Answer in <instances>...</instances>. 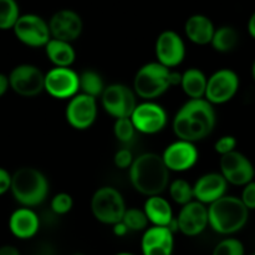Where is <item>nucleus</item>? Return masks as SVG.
<instances>
[{"label":"nucleus","instance_id":"24","mask_svg":"<svg viewBox=\"0 0 255 255\" xmlns=\"http://www.w3.org/2000/svg\"><path fill=\"white\" fill-rule=\"evenodd\" d=\"M208 79L202 70L191 67L182 74L181 86L184 94L191 99H204Z\"/></svg>","mask_w":255,"mask_h":255},{"label":"nucleus","instance_id":"27","mask_svg":"<svg viewBox=\"0 0 255 255\" xmlns=\"http://www.w3.org/2000/svg\"><path fill=\"white\" fill-rule=\"evenodd\" d=\"M105 86L104 80H102L101 75L99 72L94 71V70H85L80 74V91L81 94L89 95V96L101 97L104 94Z\"/></svg>","mask_w":255,"mask_h":255},{"label":"nucleus","instance_id":"26","mask_svg":"<svg viewBox=\"0 0 255 255\" xmlns=\"http://www.w3.org/2000/svg\"><path fill=\"white\" fill-rule=\"evenodd\" d=\"M239 41L237 30L232 26H221L216 29L211 45L218 52H229L236 49Z\"/></svg>","mask_w":255,"mask_h":255},{"label":"nucleus","instance_id":"4","mask_svg":"<svg viewBox=\"0 0 255 255\" xmlns=\"http://www.w3.org/2000/svg\"><path fill=\"white\" fill-rule=\"evenodd\" d=\"M182 75L156 62H148L137 71L133 91L143 100H153L163 95L171 86L181 84Z\"/></svg>","mask_w":255,"mask_h":255},{"label":"nucleus","instance_id":"38","mask_svg":"<svg viewBox=\"0 0 255 255\" xmlns=\"http://www.w3.org/2000/svg\"><path fill=\"white\" fill-rule=\"evenodd\" d=\"M11 188V173L0 167V196L5 194Z\"/></svg>","mask_w":255,"mask_h":255},{"label":"nucleus","instance_id":"9","mask_svg":"<svg viewBox=\"0 0 255 255\" xmlns=\"http://www.w3.org/2000/svg\"><path fill=\"white\" fill-rule=\"evenodd\" d=\"M45 91L55 99H72L80 91V75L70 67H52L45 74Z\"/></svg>","mask_w":255,"mask_h":255},{"label":"nucleus","instance_id":"43","mask_svg":"<svg viewBox=\"0 0 255 255\" xmlns=\"http://www.w3.org/2000/svg\"><path fill=\"white\" fill-rule=\"evenodd\" d=\"M252 75H253V79L255 81V61L253 62V66H252Z\"/></svg>","mask_w":255,"mask_h":255},{"label":"nucleus","instance_id":"45","mask_svg":"<svg viewBox=\"0 0 255 255\" xmlns=\"http://www.w3.org/2000/svg\"><path fill=\"white\" fill-rule=\"evenodd\" d=\"M74 255H85V254H81V253H77V254H74Z\"/></svg>","mask_w":255,"mask_h":255},{"label":"nucleus","instance_id":"14","mask_svg":"<svg viewBox=\"0 0 255 255\" xmlns=\"http://www.w3.org/2000/svg\"><path fill=\"white\" fill-rule=\"evenodd\" d=\"M154 51L157 61L163 66L172 69L181 65L186 57V45L181 35L173 30H166L157 37Z\"/></svg>","mask_w":255,"mask_h":255},{"label":"nucleus","instance_id":"13","mask_svg":"<svg viewBox=\"0 0 255 255\" xmlns=\"http://www.w3.org/2000/svg\"><path fill=\"white\" fill-rule=\"evenodd\" d=\"M136 131L144 134H154L166 127L168 117L166 110L154 102L146 101L137 105L131 116Z\"/></svg>","mask_w":255,"mask_h":255},{"label":"nucleus","instance_id":"42","mask_svg":"<svg viewBox=\"0 0 255 255\" xmlns=\"http://www.w3.org/2000/svg\"><path fill=\"white\" fill-rule=\"evenodd\" d=\"M248 32L253 39H255V11L252 14V16L249 17L248 21Z\"/></svg>","mask_w":255,"mask_h":255},{"label":"nucleus","instance_id":"2","mask_svg":"<svg viewBox=\"0 0 255 255\" xmlns=\"http://www.w3.org/2000/svg\"><path fill=\"white\" fill-rule=\"evenodd\" d=\"M208 217L209 226L214 232L229 236L246 227L249 209L238 197L224 196L209 206Z\"/></svg>","mask_w":255,"mask_h":255},{"label":"nucleus","instance_id":"16","mask_svg":"<svg viewBox=\"0 0 255 255\" xmlns=\"http://www.w3.org/2000/svg\"><path fill=\"white\" fill-rule=\"evenodd\" d=\"M177 228L188 237H196L201 234L209 224L208 208L206 204L198 201H192L191 203L182 207L176 219Z\"/></svg>","mask_w":255,"mask_h":255},{"label":"nucleus","instance_id":"32","mask_svg":"<svg viewBox=\"0 0 255 255\" xmlns=\"http://www.w3.org/2000/svg\"><path fill=\"white\" fill-rule=\"evenodd\" d=\"M244 246L236 238H227L219 242L212 255H244Z\"/></svg>","mask_w":255,"mask_h":255},{"label":"nucleus","instance_id":"6","mask_svg":"<svg viewBox=\"0 0 255 255\" xmlns=\"http://www.w3.org/2000/svg\"><path fill=\"white\" fill-rule=\"evenodd\" d=\"M101 104L110 116L119 119H129L137 107L136 92L122 84H112L105 89Z\"/></svg>","mask_w":255,"mask_h":255},{"label":"nucleus","instance_id":"19","mask_svg":"<svg viewBox=\"0 0 255 255\" xmlns=\"http://www.w3.org/2000/svg\"><path fill=\"white\" fill-rule=\"evenodd\" d=\"M40 221L31 208L16 209L9 218V231L17 239H30L39 232Z\"/></svg>","mask_w":255,"mask_h":255},{"label":"nucleus","instance_id":"17","mask_svg":"<svg viewBox=\"0 0 255 255\" xmlns=\"http://www.w3.org/2000/svg\"><path fill=\"white\" fill-rule=\"evenodd\" d=\"M162 158L169 171L184 172L196 166L198 161V149L192 142L179 139L164 149Z\"/></svg>","mask_w":255,"mask_h":255},{"label":"nucleus","instance_id":"20","mask_svg":"<svg viewBox=\"0 0 255 255\" xmlns=\"http://www.w3.org/2000/svg\"><path fill=\"white\" fill-rule=\"evenodd\" d=\"M184 32L189 41L197 45H208L216 32L213 21L203 14H194L187 19Z\"/></svg>","mask_w":255,"mask_h":255},{"label":"nucleus","instance_id":"5","mask_svg":"<svg viewBox=\"0 0 255 255\" xmlns=\"http://www.w3.org/2000/svg\"><path fill=\"white\" fill-rule=\"evenodd\" d=\"M91 211L95 218L104 224L115 226L124 219L127 208L122 194L114 187H101L91 199Z\"/></svg>","mask_w":255,"mask_h":255},{"label":"nucleus","instance_id":"33","mask_svg":"<svg viewBox=\"0 0 255 255\" xmlns=\"http://www.w3.org/2000/svg\"><path fill=\"white\" fill-rule=\"evenodd\" d=\"M74 206L72 197L69 193H57L54 198L51 199V209L56 214H66L69 213Z\"/></svg>","mask_w":255,"mask_h":255},{"label":"nucleus","instance_id":"23","mask_svg":"<svg viewBox=\"0 0 255 255\" xmlns=\"http://www.w3.org/2000/svg\"><path fill=\"white\" fill-rule=\"evenodd\" d=\"M46 56L55 67H70L76 59V52L71 42L51 39L45 46Z\"/></svg>","mask_w":255,"mask_h":255},{"label":"nucleus","instance_id":"46","mask_svg":"<svg viewBox=\"0 0 255 255\" xmlns=\"http://www.w3.org/2000/svg\"><path fill=\"white\" fill-rule=\"evenodd\" d=\"M251 255H255V253L254 254H251Z\"/></svg>","mask_w":255,"mask_h":255},{"label":"nucleus","instance_id":"22","mask_svg":"<svg viewBox=\"0 0 255 255\" xmlns=\"http://www.w3.org/2000/svg\"><path fill=\"white\" fill-rule=\"evenodd\" d=\"M143 211L148 221L153 226L169 227L173 231V228H172L173 212H172V207L167 199L162 198L161 196L148 197L147 201L144 202Z\"/></svg>","mask_w":255,"mask_h":255},{"label":"nucleus","instance_id":"11","mask_svg":"<svg viewBox=\"0 0 255 255\" xmlns=\"http://www.w3.org/2000/svg\"><path fill=\"white\" fill-rule=\"evenodd\" d=\"M67 122L75 129H87L94 125L97 117V99L79 92L72 99L65 111Z\"/></svg>","mask_w":255,"mask_h":255},{"label":"nucleus","instance_id":"34","mask_svg":"<svg viewBox=\"0 0 255 255\" xmlns=\"http://www.w3.org/2000/svg\"><path fill=\"white\" fill-rule=\"evenodd\" d=\"M236 147H237V138L234 136H229V134L221 137V138L216 142V144H214V149H216V152H218V153L222 154V156L229 153V152L236 151Z\"/></svg>","mask_w":255,"mask_h":255},{"label":"nucleus","instance_id":"41","mask_svg":"<svg viewBox=\"0 0 255 255\" xmlns=\"http://www.w3.org/2000/svg\"><path fill=\"white\" fill-rule=\"evenodd\" d=\"M127 232H128V228H127L126 224H125L124 222H120V223L115 224V226H114L115 236L125 237L127 234Z\"/></svg>","mask_w":255,"mask_h":255},{"label":"nucleus","instance_id":"40","mask_svg":"<svg viewBox=\"0 0 255 255\" xmlns=\"http://www.w3.org/2000/svg\"><path fill=\"white\" fill-rule=\"evenodd\" d=\"M0 255H22L19 249L14 246L0 247Z\"/></svg>","mask_w":255,"mask_h":255},{"label":"nucleus","instance_id":"28","mask_svg":"<svg viewBox=\"0 0 255 255\" xmlns=\"http://www.w3.org/2000/svg\"><path fill=\"white\" fill-rule=\"evenodd\" d=\"M20 16L16 0H0V30L14 29Z\"/></svg>","mask_w":255,"mask_h":255},{"label":"nucleus","instance_id":"7","mask_svg":"<svg viewBox=\"0 0 255 255\" xmlns=\"http://www.w3.org/2000/svg\"><path fill=\"white\" fill-rule=\"evenodd\" d=\"M7 76L10 89L19 96L34 97L45 91V74L35 65H17Z\"/></svg>","mask_w":255,"mask_h":255},{"label":"nucleus","instance_id":"44","mask_svg":"<svg viewBox=\"0 0 255 255\" xmlns=\"http://www.w3.org/2000/svg\"><path fill=\"white\" fill-rule=\"evenodd\" d=\"M116 255H133V254H131V253H119Z\"/></svg>","mask_w":255,"mask_h":255},{"label":"nucleus","instance_id":"29","mask_svg":"<svg viewBox=\"0 0 255 255\" xmlns=\"http://www.w3.org/2000/svg\"><path fill=\"white\" fill-rule=\"evenodd\" d=\"M168 189L169 196L177 204L186 206L194 199L193 186H191V183L187 182L186 179H176L172 183H169Z\"/></svg>","mask_w":255,"mask_h":255},{"label":"nucleus","instance_id":"8","mask_svg":"<svg viewBox=\"0 0 255 255\" xmlns=\"http://www.w3.org/2000/svg\"><path fill=\"white\" fill-rule=\"evenodd\" d=\"M12 30L16 39L30 47H45L51 40L49 22L36 14L21 15Z\"/></svg>","mask_w":255,"mask_h":255},{"label":"nucleus","instance_id":"39","mask_svg":"<svg viewBox=\"0 0 255 255\" xmlns=\"http://www.w3.org/2000/svg\"><path fill=\"white\" fill-rule=\"evenodd\" d=\"M9 89H10L9 76H6V75H4L0 72V97L4 96Z\"/></svg>","mask_w":255,"mask_h":255},{"label":"nucleus","instance_id":"10","mask_svg":"<svg viewBox=\"0 0 255 255\" xmlns=\"http://www.w3.org/2000/svg\"><path fill=\"white\" fill-rule=\"evenodd\" d=\"M239 90V76L231 69H222L208 79L206 97L212 105L231 101Z\"/></svg>","mask_w":255,"mask_h":255},{"label":"nucleus","instance_id":"3","mask_svg":"<svg viewBox=\"0 0 255 255\" xmlns=\"http://www.w3.org/2000/svg\"><path fill=\"white\" fill-rule=\"evenodd\" d=\"M12 197L25 208H32L46 199L49 182L45 174L34 167H21L11 174Z\"/></svg>","mask_w":255,"mask_h":255},{"label":"nucleus","instance_id":"35","mask_svg":"<svg viewBox=\"0 0 255 255\" xmlns=\"http://www.w3.org/2000/svg\"><path fill=\"white\" fill-rule=\"evenodd\" d=\"M134 158L133 156H132V152L129 151V149H120V151L116 152V154H115V158H114V162H115V166L117 167V168L120 169H126L132 166V163H133Z\"/></svg>","mask_w":255,"mask_h":255},{"label":"nucleus","instance_id":"36","mask_svg":"<svg viewBox=\"0 0 255 255\" xmlns=\"http://www.w3.org/2000/svg\"><path fill=\"white\" fill-rule=\"evenodd\" d=\"M242 202L244 206L249 209V211H254L255 209V182H251L247 186H244L243 192H242L241 197Z\"/></svg>","mask_w":255,"mask_h":255},{"label":"nucleus","instance_id":"12","mask_svg":"<svg viewBox=\"0 0 255 255\" xmlns=\"http://www.w3.org/2000/svg\"><path fill=\"white\" fill-rule=\"evenodd\" d=\"M221 173L228 183L244 187L254 181L255 169L251 159L236 149L222 156Z\"/></svg>","mask_w":255,"mask_h":255},{"label":"nucleus","instance_id":"15","mask_svg":"<svg viewBox=\"0 0 255 255\" xmlns=\"http://www.w3.org/2000/svg\"><path fill=\"white\" fill-rule=\"evenodd\" d=\"M51 39L72 42L79 39L84 29L81 16L71 9H61L49 20Z\"/></svg>","mask_w":255,"mask_h":255},{"label":"nucleus","instance_id":"1","mask_svg":"<svg viewBox=\"0 0 255 255\" xmlns=\"http://www.w3.org/2000/svg\"><path fill=\"white\" fill-rule=\"evenodd\" d=\"M129 181L143 196H159L169 187V169L159 154L142 153L129 167Z\"/></svg>","mask_w":255,"mask_h":255},{"label":"nucleus","instance_id":"25","mask_svg":"<svg viewBox=\"0 0 255 255\" xmlns=\"http://www.w3.org/2000/svg\"><path fill=\"white\" fill-rule=\"evenodd\" d=\"M153 246H174L173 231L169 227L159 226H153L146 229L142 237V249Z\"/></svg>","mask_w":255,"mask_h":255},{"label":"nucleus","instance_id":"31","mask_svg":"<svg viewBox=\"0 0 255 255\" xmlns=\"http://www.w3.org/2000/svg\"><path fill=\"white\" fill-rule=\"evenodd\" d=\"M134 132H136V127H134L131 117L129 119H119L115 121L114 133L116 138L122 143L131 142L134 137Z\"/></svg>","mask_w":255,"mask_h":255},{"label":"nucleus","instance_id":"18","mask_svg":"<svg viewBox=\"0 0 255 255\" xmlns=\"http://www.w3.org/2000/svg\"><path fill=\"white\" fill-rule=\"evenodd\" d=\"M227 187L228 182L222 173L212 172V173L203 174L193 186L194 199L211 206L222 197L227 196Z\"/></svg>","mask_w":255,"mask_h":255},{"label":"nucleus","instance_id":"37","mask_svg":"<svg viewBox=\"0 0 255 255\" xmlns=\"http://www.w3.org/2000/svg\"><path fill=\"white\" fill-rule=\"evenodd\" d=\"M174 246H153L142 249L143 255H172Z\"/></svg>","mask_w":255,"mask_h":255},{"label":"nucleus","instance_id":"21","mask_svg":"<svg viewBox=\"0 0 255 255\" xmlns=\"http://www.w3.org/2000/svg\"><path fill=\"white\" fill-rule=\"evenodd\" d=\"M179 112L186 115L191 120L201 122L202 125L213 131L216 127L217 116L213 105L207 99H191L179 109Z\"/></svg>","mask_w":255,"mask_h":255},{"label":"nucleus","instance_id":"30","mask_svg":"<svg viewBox=\"0 0 255 255\" xmlns=\"http://www.w3.org/2000/svg\"><path fill=\"white\" fill-rule=\"evenodd\" d=\"M128 231L139 232V231H146L147 226H148V218H147L144 211L137 208H129L127 209L125 213L124 219H122Z\"/></svg>","mask_w":255,"mask_h":255}]
</instances>
